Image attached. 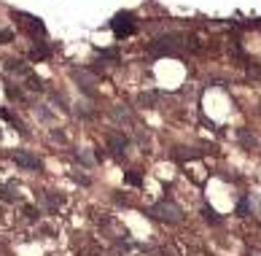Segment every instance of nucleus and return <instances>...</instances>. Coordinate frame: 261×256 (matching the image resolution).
<instances>
[{"label":"nucleus","mask_w":261,"mask_h":256,"mask_svg":"<svg viewBox=\"0 0 261 256\" xmlns=\"http://www.w3.org/2000/svg\"><path fill=\"white\" fill-rule=\"evenodd\" d=\"M145 213L154 216V219H159V221H170V224H180V221H183V210H180V205L173 202V200H159L156 205H151Z\"/></svg>","instance_id":"f257e3e1"},{"label":"nucleus","mask_w":261,"mask_h":256,"mask_svg":"<svg viewBox=\"0 0 261 256\" xmlns=\"http://www.w3.org/2000/svg\"><path fill=\"white\" fill-rule=\"evenodd\" d=\"M111 30H113V35H116L118 41H124L127 35H132L135 32V14L132 11H118V14L111 19Z\"/></svg>","instance_id":"f03ea898"},{"label":"nucleus","mask_w":261,"mask_h":256,"mask_svg":"<svg viewBox=\"0 0 261 256\" xmlns=\"http://www.w3.org/2000/svg\"><path fill=\"white\" fill-rule=\"evenodd\" d=\"M175 38H178V35L156 38V41L151 43V54H154V57H178L180 51H178V46H175Z\"/></svg>","instance_id":"7ed1b4c3"},{"label":"nucleus","mask_w":261,"mask_h":256,"mask_svg":"<svg viewBox=\"0 0 261 256\" xmlns=\"http://www.w3.org/2000/svg\"><path fill=\"white\" fill-rule=\"evenodd\" d=\"M108 149H111V154H113L116 159H121V157H124V151L129 149L127 135H121V132H111V135H108Z\"/></svg>","instance_id":"20e7f679"},{"label":"nucleus","mask_w":261,"mask_h":256,"mask_svg":"<svg viewBox=\"0 0 261 256\" xmlns=\"http://www.w3.org/2000/svg\"><path fill=\"white\" fill-rule=\"evenodd\" d=\"M14 162L25 170H41L43 167V162L32 151H14Z\"/></svg>","instance_id":"39448f33"},{"label":"nucleus","mask_w":261,"mask_h":256,"mask_svg":"<svg viewBox=\"0 0 261 256\" xmlns=\"http://www.w3.org/2000/svg\"><path fill=\"white\" fill-rule=\"evenodd\" d=\"M14 19H25V25L30 27V32H32L35 38H43V35H46V27H43V22L35 19V16H30V14H16V11H14Z\"/></svg>","instance_id":"423d86ee"},{"label":"nucleus","mask_w":261,"mask_h":256,"mask_svg":"<svg viewBox=\"0 0 261 256\" xmlns=\"http://www.w3.org/2000/svg\"><path fill=\"white\" fill-rule=\"evenodd\" d=\"M73 78H76L78 89H81L84 95H89V97H94V81H92V76H89L87 70H73Z\"/></svg>","instance_id":"0eeeda50"},{"label":"nucleus","mask_w":261,"mask_h":256,"mask_svg":"<svg viewBox=\"0 0 261 256\" xmlns=\"http://www.w3.org/2000/svg\"><path fill=\"white\" fill-rule=\"evenodd\" d=\"M0 200L3 202H16L19 200V186H16V181H8V184L0 186Z\"/></svg>","instance_id":"6e6552de"},{"label":"nucleus","mask_w":261,"mask_h":256,"mask_svg":"<svg viewBox=\"0 0 261 256\" xmlns=\"http://www.w3.org/2000/svg\"><path fill=\"white\" fill-rule=\"evenodd\" d=\"M41 200H43V205H46L49 213H57V210H59V205H62V197L54 194V192H43Z\"/></svg>","instance_id":"1a4fd4ad"},{"label":"nucleus","mask_w":261,"mask_h":256,"mask_svg":"<svg viewBox=\"0 0 261 256\" xmlns=\"http://www.w3.org/2000/svg\"><path fill=\"white\" fill-rule=\"evenodd\" d=\"M170 157L175 159V162H186V159H200L202 151H189V149H175Z\"/></svg>","instance_id":"9d476101"},{"label":"nucleus","mask_w":261,"mask_h":256,"mask_svg":"<svg viewBox=\"0 0 261 256\" xmlns=\"http://www.w3.org/2000/svg\"><path fill=\"white\" fill-rule=\"evenodd\" d=\"M202 216H205V221H207V224H215V226H218V224H224L221 213H218L215 208H210V205H202Z\"/></svg>","instance_id":"9b49d317"},{"label":"nucleus","mask_w":261,"mask_h":256,"mask_svg":"<svg viewBox=\"0 0 261 256\" xmlns=\"http://www.w3.org/2000/svg\"><path fill=\"white\" fill-rule=\"evenodd\" d=\"M237 140H240V143L245 146V149H256V138H253V135L248 132V129H240V132H237Z\"/></svg>","instance_id":"f8f14e48"},{"label":"nucleus","mask_w":261,"mask_h":256,"mask_svg":"<svg viewBox=\"0 0 261 256\" xmlns=\"http://www.w3.org/2000/svg\"><path fill=\"white\" fill-rule=\"evenodd\" d=\"M25 78H27V87H30V89H35V92H41V89H43V81L35 76V73L27 70V73H25Z\"/></svg>","instance_id":"ddd939ff"},{"label":"nucleus","mask_w":261,"mask_h":256,"mask_svg":"<svg viewBox=\"0 0 261 256\" xmlns=\"http://www.w3.org/2000/svg\"><path fill=\"white\" fill-rule=\"evenodd\" d=\"M237 216H248L251 213V200H248V194H242L240 197V202H237V210H234Z\"/></svg>","instance_id":"4468645a"},{"label":"nucleus","mask_w":261,"mask_h":256,"mask_svg":"<svg viewBox=\"0 0 261 256\" xmlns=\"http://www.w3.org/2000/svg\"><path fill=\"white\" fill-rule=\"evenodd\" d=\"M30 57H32V60H49V57H52V49H49V46H35L30 51Z\"/></svg>","instance_id":"2eb2a0df"},{"label":"nucleus","mask_w":261,"mask_h":256,"mask_svg":"<svg viewBox=\"0 0 261 256\" xmlns=\"http://www.w3.org/2000/svg\"><path fill=\"white\" fill-rule=\"evenodd\" d=\"M124 181H127L129 186H143V175H140V173H135V170L124 173Z\"/></svg>","instance_id":"dca6fc26"},{"label":"nucleus","mask_w":261,"mask_h":256,"mask_svg":"<svg viewBox=\"0 0 261 256\" xmlns=\"http://www.w3.org/2000/svg\"><path fill=\"white\" fill-rule=\"evenodd\" d=\"M138 100H140V105H148V108H154V105H156V92H143Z\"/></svg>","instance_id":"f3484780"},{"label":"nucleus","mask_w":261,"mask_h":256,"mask_svg":"<svg viewBox=\"0 0 261 256\" xmlns=\"http://www.w3.org/2000/svg\"><path fill=\"white\" fill-rule=\"evenodd\" d=\"M76 159H78L81 164H87V167H92V164H94V157H92L89 151H76Z\"/></svg>","instance_id":"a211bd4d"},{"label":"nucleus","mask_w":261,"mask_h":256,"mask_svg":"<svg viewBox=\"0 0 261 256\" xmlns=\"http://www.w3.org/2000/svg\"><path fill=\"white\" fill-rule=\"evenodd\" d=\"M5 95H8L11 100H25V95H22V89H16L14 84H5Z\"/></svg>","instance_id":"6ab92c4d"},{"label":"nucleus","mask_w":261,"mask_h":256,"mask_svg":"<svg viewBox=\"0 0 261 256\" xmlns=\"http://www.w3.org/2000/svg\"><path fill=\"white\" fill-rule=\"evenodd\" d=\"M38 216H41V213H38V208L25 205V219H27V221H38Z\"/></svg>","instance_id":"aec40b11"},{"label":"nucleus","mask_w":261,"mask_h":256,"mask_svg":"<svg viewBox=\"0 0 261 256\" xmlns=\"http://www.w3.org/2000/svg\"><path fill=\"white\" fill-rule=\"evenodd\" d=\"M100 54H103L105 60H118V49H103Z\"/></svg>","instance_id":"412c9836"},{"label":"nucleus","mask_w":261,"mask_h":256,"mask_svg":"<svg viewBox=\"0 0 261 256\" xmlns=\"http://www.w3.org/2000/svg\"><path fill=\"white\" fill-rule=\"evenodd\" d=\"M0 41H3V43L14 41V32H11V30H0Z\"/></svg>","instance_id":"4be33fe9"},{"label":"nucleus","mask_w":261,"mask_h":256,"mask_svg":"<svg viewBox=\"0 0 261 256\" xmlns=\"http://www.w3.org/2000/svg\"><path fill=\"white\" fill-rule=\"evenodd\" d=\"M0 135H3V132H0Z\"/></svg>","instance_id":"5701e85b"}]
</instances>
